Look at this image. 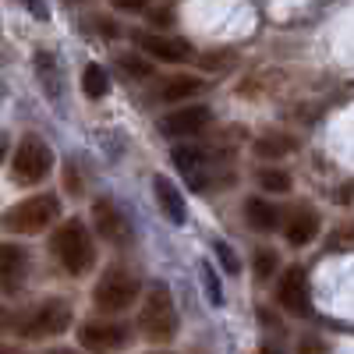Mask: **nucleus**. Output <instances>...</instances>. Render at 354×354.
Here are the masks:
<instances>
[{"label":"nucleus","instance_id":"nucleus-1","mask_svg":"<svg viewBox=\"0 0 354 354\" xmlns=\"http://www.w3.org/2000/svg\"><path fill=\"white\" fill-rule=\"evenodd\" d=\"M50 248L57 255V262L64 266L68 273L82 277L88 273L96 266V245H93V234L85 230L82 220H68L53 230V238H50Z\"/></svg>","mask_w":354,"mask_h":354},{"label":"nucleus","instance_id":"nucleus-2","mask_svg":"<svg viewBox=\"0 0 354 354\" xmlns=\"http://www.w3.org/2000/svg\"><path fill=\"white\" fill-rule=\"evenodd\" d=\"M138 326H142V333L149 337L153 344L174 340V333H177V308H174V298H170L167 283L149 287V298H145V305H142Z\"/></svg>","mask_w":354,"mask_h":354},{"label":"nucleus","instance_id":"nucleus-3","mask_svg":"<svg viewBox=\"0 0 354 354\" xmlns=\"http://www.w3.org/2000/svg\"><path fill=\"white\" fill-rule=\"evenodd\" d=\"M57 216H61V202H57V195H32V198L18 202L15 209H8L4 220H0V227L11 230V234H39Z\"/></svg>","mask_w":354,"mask_h":354},{"label":"nucleus","instance_id":"nucleus-4","mask_svg":"<svg viewBox=\"0 0 354 354\" xmlns=\"http://www.w3.org/2000/svg\"><path fill=\"white\" fill-rule=\"evenodd\" d=\"M53 167V153L50 145L39 138V135H25L15 149V163H11V181L15 185H39L46 181V174Z\"/></svg>","mask_w":354,"mask_h":354},{"label":"nucleus","instance_id":"nucleus-5","mask_svg":"<svg viewBox=\"0 0 354 354\" xmlns=\"http://www.w3.org/2000/svg\"><path fill=\"white\" fill-rule=\"evenodd\" d=\"M71 326V308L68 301H43L36 305L32 312H25L21 322H18V333L25 340H46V337H57Z\"/></svg>","mask_w":354,"mask_h":354},{"label":"nucleus","instance_id":"nucleus-6","mask_svg":"<svg viewBox=\"0 0 354 354\" xmlns=\"http://www.w3.org/2000/svg\"><path fill=\"white\" fill-rule=\"evenodd\" d=\"M135 298H138V280L124 270H106L93 290V301L103 312H124V308H131Z\"/></svg>","mask_w":354,"mask_h":354},{"label":"nucleus","instance_id":"nucleus-7","mask_svg":"<svg viewBox=\"0 0 354 354\" xmlns=\"http://www.w3.org/2000/svg\"><path fill=\"white\" fill-rule=\"evenodd\" d=\"M93 220H96V230H100V238L117 245V248H124L131 241V220L117 209V205L110 198H100L93 202Z\"/></svg>","mask_w":354,"mask_h":354},{"label":"nucleus","instance_id":"nucleus-8","mask_svg":"<svg viewBox=\"0 0 354 354\" xmlns=\"http://www.w3.org/2000/svg\"><path fill=\"white\" fill-rule=\"evenodd\" d=\"M78 340L93 354H113L128 344V326H117V322H85L78 330Z\"/></svg>","mask_w":354,"mask_h":354},{"label":"nucleus","instance_id":"nucleus-9","mask_svg":"<svg viewBox=\"0 0 354 354\" xmlns=\"http://www.w3.org/2000/svg\"><path fill=\"white\" fill-rule=\"evenodd\" d=\"M277 298H280V305L290 312V315H305L308 308H312V290H308V277L294 266V270H287L283 273V280H280V290H277Z\"/></svg>","mask_w":354,"mask_h":354},{"label":"nucleus","instance_id":"nucleus-10","mask_svg":"<svg viewBox=\"0 0 354 354\" xmlns=\"http://www.w3.org/2000/svg\"><path fill=\"white\" fill-rule=\"evenodd\" d=\"M209 106H185V110H174L170 117H163V135L170 138H188V135H198L205 124H209Z\"/></svg>","mask_w":354,"mask_h":354},{"label":"nucleus","instance_id":"nucleus-11","mask_svg":"<svg viewBox=\"0 0 354 354\" xmlns=\"http://www.w3.org/2000/svg\"><path fill=\"white\" fill-rule=\"evenodd\" d=\"M28 277V252L18 245H0V290H18Z\"/></svg>","mask_w":354,"mask_h":354},{"label":"nucleus","instance_id":"nucleus-12","mask_svg":"<svg viewBox=\"0 0 354 354\" xmlns=\"http://www.w3.org/2000/svg\"><path fill=\"white\" fill-rule=\"evenodd\" d=\"M138 46L156 57V61H185L192 53V46L185 39H174V36H156V32H138Z\"/></svg>","mask_w":354,"mask_h":354},{"label":"nucleus","instance_id":"nucleus-13","mask_svg":"<svg viewBox=\"0 0 354 354\" xmlns=\"http://www.w3.org/2000/svg\"><path fill=\"white\" fill-rule=\"evenodd\" d=\"M315 234H319V213L312 209V205L290 209V216H287V241L290 245H308Z\"/></svg>","mask_w":354,"mask_h":354},{"label":"nucleus","instance_id":"nucleus-14","mask_svg":"<svg viewBox=\"0 0 354 354\" xmlns=\"http://www.w3.org/2000/svg\"><path fill=\"white\" fill-rule=\"evenodd\" d=\"M170 160L195 188H202V174H205V149L202 145H177V149L170 153Z\"/></svg>","mask_w":354,"mask_h":354},{"label":"nucleus","instance_id":"nucleus-15","mask_svg":"<svg viewBox=\"0 0 354 354\" xmlns=\"http://www.w3.org/2000/svg\"><path fill=\"white\" fill-rule=\"evenodd\" d=\"M153 188H156L160 209L167 213V220H170V223H185V198H181V192H177L167 177H156Z\"/></svg>","mask_w":354,"mask_h":354},{"label":"nucleus","instance_id":"nucleus-16","mask_svg":"<svg viewBox=\"0 0 354 354\" xmlns=\"http://www.w3.org/2000/svg\"><path fill=\"white\" fill-rule=\"evenodd\" d=\"M245 216H248L252 230H262V234H266V230H273V227H277V220H280L277 205H273V202H266V198H248Z\"/></svg>","mask_w":354,"mask_h":354},{"label":"nucleus","instance_id":"nucleus-17","mask_svg":"<svg viewBox=\"0 0 354 354\" xmlns=\"http://www.w3.org/2000/svg\"><path fill=\"white\" fill-rule=\"evenodd\" d=\"M36 71H39V82L50 88V96H61V71H57L53 53H46V50L36 53Z\"/></svg>","mask_w":354,"mask_h":354},{"label":"nucleus","instance_id":"nucleus-18","mask_svg":"<svg viewBox=\"0 0 354 354\" xmlns=\"http://www.w3.org/2000/svg\"><path fill=\"white\" fill-rule=\"evenodd\" d=\"M202 93V78H192V75H177V78H170L167 82V88H163V100H188V96H198Z\"/></svg>","mask_w":354,"mask_h":354},{"label":"nucleus","instance_id":"nucleus-19","mask_svg":"<svg viewBox=\"0 0 354 354\" xmlns=\"http://www.w3.org/2000/svg\"><path fill=\"white\" fill-rule=\"evenodd\" d=\"M82 88H85V96H93V100L106 96V93H110V82H106V71H103L100 64H88V68L82 71Z\"/></svg>","mask_w":354,"mask_h":354},{"label":"nucleus","instance_id":"nucleus-20","mask_svg":"<svg viewBox=\"0 0 354 354\" xmlns=\"http://www.w3.org/2000/svg\"><path fill=\"white\" fill-rule=\"evenodd\" d=\"M290 149H294V142L287 135H266V138L255 142V153L259 156H287Z\"/></svg>","mask_w":354,"mask_h":354},{"label":"nucleus","instance_id":"nucleus-21","mask_svg":"<svg viewBox=\"0 0 354 354\" xmlns=\"http://www.w3.org/2000/svg\"><path fill=\"white\" fill-rule=\"evenodd\" d=\"M259 185L266 188V192H273V195H287L290 192V177L283 174V170H259Z\"/></svg>","mask_w":354,"mask_h":354},{"label":"nucleus","instance_id":"nucleus-22","mask_svg":"<svg viewBox=\"0 0 354 354\" xmlns=\"http://www.w3.org/2000/svg\"><path fill=\"white\" fill-rule=\"evenodd\" d=\"M117 68H121L128 78H149V75H153V64L142 61V57H131V53H121V57H117Z\"/></svg>","mask_w":354,"mask_h":354},{"label":"nucleus","instance_id":"nucleus-23","mask_svg":"<svg viewBox=\"0 0 354 354\" xmlns=\"http://www.w3.org/2000/svg\"><path fill=\"white\" fill-rule=\"evenodd\" d=\"M277 270V252H255V280H270Z\"/></svg>","mask_w":354,"mask_h":354},{"label":"nucleus","instance_id":"nucleus-24","mask_svg":"<svg viewBox=\"0 0 354 354\" xmlns=\"http://www.w3.org/2000/svg\"><path fill=\"white\" fill-rule=\"evenodd\" d=\"M202 280H205V298H209L213 305H223V290H220V280H216V273H213L209 262L202 266Z\"/></svg>","mask_w":354,"mask_h":354},{"label":"nucleus","instance_id":"nucleus-25","mask_svg":"<svg viewBox=\"0 0 354 354\" xmlns=\"http://www.w3.org/2000/svg\"><path fill=\"white\" fill-rule=\"evenodd\" d=\"M216 255H220V262H223V270H227V273H238V270H241L238 255H234V248H230L227 241H216Z\"/></svg>","mask_w":354,"mask_h":354},{"label":"nucleus","instance_id":"nucleus-26","mask_svg":"<svg viewBox=\"0 0 354 354\" xmlns=\"http://www.w3.org/2000/svg\"><path fill=\"white\" fill-rule=\"evenodd\" d=\"M298 354H330V351H326V344H322V340H301L298 344Z\"/></svg>","mask_w":354,"mask_h":354},{"label":"nucleus","instance_id":"nucleus-27","mask_svg":"<svg viewBox=\"0 0 354 354\" xmlns=\"http://www.w3.org/2000/svg\"><path fill=\"white\" fill-rule=\"evenodd\" d=\"M21 4L32 11L36 18H50V8H46V0H21Z\"/></svg>","mask_w":354,"mask_h":354},{"label":"nucleus","instance_id":"nucleus-28","mask_svg":"<svg viewBox=\"0 0 354 354\" xmlns=\"http://www.w3.org/2000/svg\"><path fill=\"white\" fill-rule=\"evenodd\" d=\"M93 21H96V28H100V36H117L113 21H106V18H93Z\"/></svg>","mask_w":354,"mask_h":354},{"label":"nucleus","instance_id":"nucleus-29","mask_svg":"<svg viewBox=\"0 0 354 354\" xmlns=\"http://www.w3.org/2000/svg\"><path fill=\"white\" fill-rule=\"evenodd\" d=\"M117 8H124V11H142L145 8V0H113Z\"/></svg>","mask_w":354,"mask_h":354},{"label":"nucleus","instance_id":"nucleus-30","mask_svg":"<svg viewBox=\"0 0 354 354\" xmlns=\"http://www.w3.org/2000/svg\"><path fill=\"white\" fill-rule=\"evenodd\" d=\"M170 18H174L170 11H156V15H153V21H156V25H170Z\"/></svg>","mask_w":354,"mask_h":354},{"label":"nucleus","instance_id":"nucleus-31","mask_svg":"<svg viewBox=\"0 0 354 354\" xmlns=\"http://www.w3.org/2000/svg\"><path fill=\"white\" fill-rule=\"evenodd\" d=\"M337 198H340V202H344V205H351V185H344V188H340V192H337Z\"/></svg>","mask_w":354,"mask_h":354},{"label":"nucleus","instance_id":"nucleus-32","mask_svg":"<svg viewBox=\"0 0 354 354\" xmlns=\"http://www.w3.org/2000/svg\"><path fill=\"white\" fill-rule=\"evenodd\" d=\"M4 153H8V138L0 135V160H4Z\"/></svg>","mask_w":354,"mask_h":354},{"label":"nucleus","instance_id":"nucleus-33","mask_svg":"<svg viewBox=\"0 0 354 354\" xmlns=\"http://www.w3.org/2000/svg\"><path fill=\"white\" fill-rule=\"evenodd\" d=\"M259 354H280V351H277V347H273V344H266V347H262V351H259Z\"/></svg>","mask_w":354,"mask_h":354},{"label":"nucleus","instance_id":"nucleus-34","mask_svg":"<svg viewBox=\"0 0 354 354\" xmlns=\"http://www.w3.org/2000/svg\"><path fill=\"white\" fill-rule=\"evenodd\" d=\"M0 354H21V351H4V347H0Z\"/></svg>","mask_w":354,"mask_h":354},{"label":"nucleus","instance_id":"nucleus-35","mask_svg":"<svg viewBox=\"0 0 354 354\" xmlns=\"http://www.w3.org/2000/svg\"><path fill=\"white\" fill-rule=\"evenodd\" d=\"M50 354H75V351H50Z\"/></svg>","mask_w":354,"mask_h":354},{"label":"nucleus","instance_id":"nucleus-36","mask_svg":"<svg viewBox=\"0 0 354 354\" xmlns=\"http://www.w3.org/2000/svg\"><path fill=\"white\" fill-rule=\"evenodd\" d=\"M153 354H163V351H153Z\"/></svg>","mask_w":354,"mask_h":354},{"label":"nucleus","instance_id":"nucleus-37","mask_svg":"<svg viewBox=\"0 0 354 354\" xmlns=\"http://www.w3.org/2000/svg\"><path fill=\"white\" fill-rule=\"evenodd\" d=\"M0 315H4V312H0Z\"/></svg>","mask_w":354,"mask_h":354}]
</instances>
